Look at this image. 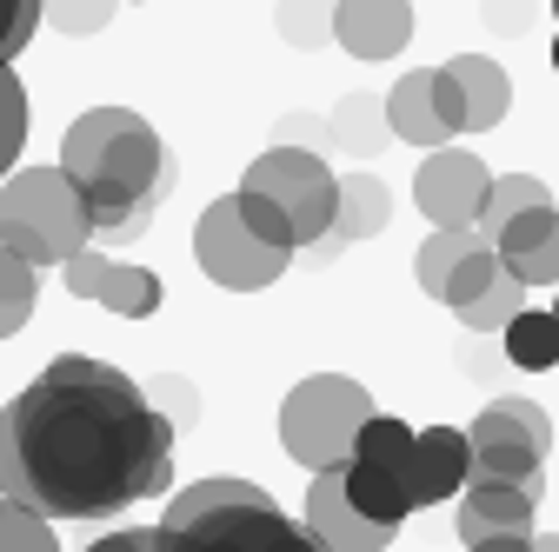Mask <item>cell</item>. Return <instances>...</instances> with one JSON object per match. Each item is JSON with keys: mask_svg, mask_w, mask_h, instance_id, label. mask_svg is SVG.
<instances>
[{"mask_svg": "<svg viewBox=\"0 0 559 552\" xmlns=\"http://www.w3.org/2000/svg\"><path fill=\"white\" fill-rule=\"evenodd\" d=\"M167 479V412L107 360L60 353L0 406V493L40 519H114L160 500Z\"/></svg>", "mask_w": 559, "mask_h": 552, "instance_id": "cell-1", "label": "cell"}, {"mask_svg": "<svg viewBox=\"0 0 559 552\" xmlns=\"http://www.w3.org/2000/svg\"><path fill=\"white\" fill-rule=\"evenodd\" d=\"M60 167L87 200V227L100 247H127L154 227L174 193V154L133 107H87L60 133Z\"/></svg>", "mask_w": 559, "mask_h": 552, "instance_id": "cell-2", "label": "cell"}, {"mask_svg": "<svg viewBox=\"0 0 559 552\" xmlns=\"http://www.w3.org/2000/svg\"><path fill=\"white\" fill-rule=\"evenodd\" d=\"M154 539L160 552H326L313 526L280 513V500L253 479H200L174 493Z\"/></svg>", "mask_w": 559, "mask_h": 552, "instance_id": "cell-3", "label": "cell"}, {"mask_svg": "<svg viewBox=\"0 0 559 552\" xmlns=\"http://www.w3.org/2000/svg\"><path fill=\"white\" fill-rule=\"evenodd\" d=\"M87 240V200L67 180V167H27L0 187V247H14L27 266H60Z\"/></svg>", "mask_w": 559, "mask_h": 552, "instance_id": "cell-4", "label": "cell"}, {"mask_svg": "<svg viewBox=\"0 0 559 552\" xmlns=\"http://www.w3.org/2000/svg\"><path fill=\"white\" fill-rule=\"evenodd\" d=\"M367 412H373V393L360 380L313 373V380H300L287 399H280V446H287V459H300L307 472L346 466L354 433L367 427Z\"/></svg>", "mask_w": 559, "mask_h": 552, "instance_id": "cell-5", "label": "cell"}, {"mask_svg": "<svg viewBox=\"0 0 559 552\" xmlns=\"http://www.w3.org/2000/svg\"><path fill=\"white\" fill-rule=\"evenodd\" d=\"M466 479H513V487L546 493V453H552V420L533 399H493L466 427Z\"/></svg>", "mask_w": 559, "mask_h": 552, "instance_id": "cell-6", "label": "cell"}, {"mask_svg": "<svg viewBox=\"0 0 559 552\" xmlns=\"http://www.w3.org/2000/svg\"><path fill=\"white\" fill-rule=\"evenodd\" d=\"M340 487H346V500H354L367 519L400 526L419 506L413 500V427L386 420V412L373 406L367 427L354 433V453H346V466H340Z\"/></svg>", "mask_w": 559, "mask_h": 552, "instance_id": "cell-7", "label": "cell"}, {"mask_svg": "<svg viewBox=\"0 0 559 552\" xmlns=\"http://www.w3.org/2000/svg\"><path fill=\"white\" fill-rule=\"evenodd\" d=\"M240 187L260 193L273 214L294 227V253L313 247V240L333 227V193H340V180H333V167H326L313 147H266V154L240 173Z\"/></svg>", "mask_w": 559, "mask_h": 552, "instance_id": "cell-8", "label": "cell"}, {"mask_svg": "<svg viewBox=\"0 0 559 552\" xmlns=\"http://www.w3.org/2000/svg\"><path fill=\"white\" fill-rule=\"evenodd\" d=\"M193 260H200V273H206L214 287H227V293H260V287H273L280 273L294 266V247H273L266 233H253L247 214H240V200L221 193V200L200 214V227H193Z\"/></svg>", "mask_w": 559, "mask_h": 552, "instance_id": "cell-9", "label": "cell"}, {"mask_svg": "<svg viewBox=\"0 0 559 552\" xmlns=\"http://www.w3.org/2000/svg\"><path fill=\"white\" fill-rule=\"evenodd\" d=\"M60 273H67V293H74V300H94V307H107L120 320H154L160 300H167V287H160L154 266H127V260H114L100 247L67 253Z\"/></svg>", "mask_w": 559, "mask_h": 552, "instance_id": "cell-10", "label": "cell"}, {"mask_svg": "<svg viewBox=\"0 0 559 552\" xmlns=\"http://www.w3.org/2000/svg\"><path fill=\"white\" fill-rule=\"evenodd\" d=\"M453 500H460V513H453L460 545H466V552H479V545H513V539H533V513H539V500H546V493L513 487V479H466Z\"/></svg>", "mask_w": 559, "mask_h": 552, "instance_id": "cell-11", "label": "cell"}, {"mask_svg": "<svg viewBox=\"0 0 559 552\" xmlns=\"http://www.w3.org/2000/svg\"><path fill=\"white\" fill-rule=\"evenodd\" d=\"M486 160L466 154V147H427L419 160V180H413V200L433 227H473L479 200H486Z\"/></svg>", "mask_w": 559, "mask_h": 552, "instance_id": "cell-12", "label": "cell"}, {"mask_svg": "<svg viewBox=\"0 0 559 552\" xmlns=\"http://www.w3.org/2000/svg\"><path fill=\"white\" fill-rule=\"evenodd\" d=\"M307 526H313V539H320L326 552H386L393 532H400V526H386V519H367L354 500H346L340 466L313 472V487H307Z\"/></svg>", "mask_w": 559, "mask_h": 552, "instance_id": "cell-13", "label": "cell"}, {"mask_svg": "<svg viewBox=\"0 0 559 552\" xmlns=\"http://www.w3.org/2000/svg\"><path fill=\"white\" fill-rule=\"evenodd\" d=\"M386 220H393V193H386V180H380V173H346V180H340V193H333V227H326L313 247H300V260L326 266L340 247L386 233Z\"/></svg>", "mask_w": 559, "mask_h": 552, "instance_id": "cell-14", "label": "cell"}, {"mask_svg": "<svg viewBox=\"0 0 559 552\" xmlns=\"http://www.w3.org/2000/svg\"><path fill=\"white\" fill-rule=\"evenodd\" d=\"M500 266L513 273L520 287H559V206H526V214H513L493 240Z\"/></svg>", "mask_w": 559, "mask_h": 552, "instance_id": "cell-15", "label": "cell"}, {"mask_svg": "<svg viewBox=\"0 0 559 552\" xmlns=\"http://www.w3.org/2000/svg\"><path fill=\"white\" fill-rule=\"evenodd\" d=\"M333 40L354 60H393L413 40L406 0H333Z\"/></svg>", "mask_w": 559, "mask_h": 552, "instance_id": "cell-16", "label": "cell"}, {"mask_svg": "<svg viewBox=\"0 0 559 552\" xmlns=\"http://www.w3.org/2000/svg\"><path fill=\"white\" fill-rule=\"evenodd\" d=\"M447 81H453V100H460V133H493L513 107V81L500 60L486 53H453L447 60Z\"/></svg>", "mask_w": 559, "mask_h": 552, "instance_id": "cell-17", "label": "cell"}, {"mask_svg": "<svg viewBox=\"0 0 559 552\" xmlns=\"http://www.w3.org/2000/svg\"><path fill=\"white\" fill-rule=\"evenodd\" d=\"M466 433L460 427H427L413 433V500L419 506H440L466 487Z\"/></svg>", "mask_w": 559, "mask_h": 552, "instance_id": "cell-18", "label": "cell"}, {"mask_svg": "<svg viewBox=\"0 0 559 552\" xmlns=\"http://www.w3.org/2000/svg\"><path fill=\"white\" fill-rule=\"evenodd\" d=\"M386 127L406 147H447L453 141V127L440 113V94H433V67H419V74L386 87Z\"/></svg>", "mask_w": 559, "mask_h": 552, "instance_id": "cell-19", "label": "cell"}, {"mask_svg": "<svg viewBox=\"0 0 559 552\" xmlns=\"http://www.w3.org/2000/svg\"><path fill=\"white\" fill-rule=\"evenodd\" d=\"M326 141L346 147L354 160H373L386 141H393V127H386V100L380 94H346L333 113H326Z\"/></svg>", "mask_w": 559, "mask_h": 552, "instance_id": "cell-20", "label": "cell"}, {"mask_svg": "<svg viewBox=\"0 0 559 552\" xmlns=\"http://www.w3.org/2000/svg\"><path fill=\"white\" fill-rule=\"evenodd\" d=\"M500 339H507V360H513L520 373L559 367V320H552V307H520V313L500 326Z\"/></svg>", "mask_w": 559, "mask_h": 552, "instance_id": "cell-21", "label": "cell"}, {"mask_svg": "<svg viewBox=\"0 0 559 552\" xmlns=\"http://www.w3.org/2000/svg\"><path fill=\"white\" fill-rule=\"evenodd\" d=\"M546 200H552V187L533 180V173H500V180H486V200H479V214H473V233L493 247L500 227H507L513 214H526V206H546Z\"/></svg>", "mask_w": 559, "mask_h": 552, "instance_id": "cell-22", "label": "cell"}, {"mask_svg": "<svg viewBox=\"0 0 559 552\" xmlns=\"http://www.w3.org/2000/svg\"><path fill=\"white\" fill-rule=\"evenodd\" d=\"M40 307V266H27L14 247H0V339H14Z\"/></svg>", "mask_w": 559, "mask_h": 552, "instance_id": "cell-23", "label": "cell"}, {"mask_svg": "<svg viewBox=\"0 0 559 552\" xmlns=\"http://www.w3.org/2000/svg\"><path fill=\"white\" fill-rule=\"evenodd\" d=\"M520 307H526V287H520L513 273L500 266L493 280H486V287H479L473 300H460L453 313H460V326H466V333H500V326H507V320H513Z\"/></svg>", "mask_w": 559, "mask_h": 552, "instance_id": "cell-24", "label": "cell"}, {"mask_svg": "<svg viewBox=\"0 0 559 552\" xmlns=\"http://www.w3.org/2000/svg\"><path fill=\"white\" fill-rule=\"evenodd\" d=\"M466 247H479V233H473V227H433L427 240H419V253H413V280L440 300L447 273L460 266V253H466Z\"/></svg>", "mask_w": 559, "mask_h": 552, "instance_id": "cell-25", "label": "cell"}, {"mask_svg": "<svg viewBox=\"0 0 559 552\" xmlns=\"http://www.w3.org/2000/svg\"><path fill=\"white\" fill-rule=\"evenodd\" d=\"M273 27H280V40H287V47L313 53V47L333 40V0H280V8H273Z\"/></svg>", "mask_w": 559, "mask_h": 552, "instance_id": "cell-26", "label": "cell"}, {"mask_svg": "<svg viewBox=\"0 0 559 552\" xmlns=\"http://www.w3.org/2000/svg\"><path fill=\"white\" fill-rule=\"evenodd\" d=\"M0 552H60V539H53V526L34 506L0 493Z\"/></svg>", "mask_w": 559, "mask_h": 552, "instance_id": "cell-27", "label": "cell"}, {"mask_svg": "<svg viewBox=\"0 0 559 552\" xmlns=\"http://www.w3.org/2000/svg\"><path fill=\"white\" fill-rule=\"evenodd\" d=\"M120 0H40V21L67 40H87V34H107Z\"/></svg>", "mask_w": 559, "mask_h": 552, "instance_id": "cell-28", "label": "cell"}, {"mask_svg": "<svg viewBox=\"0 0 559 552\" xmlns=\"http://www.w3.org/2000/svg\"><path fill=\"white\" fill-rule=\"evenodd\" d=\"M21 141H27V87L14 67H0V173L21 160Z\"/></svg>", "mask_w": 559, "mask_h": 552, "instance_id": "cell-29", "label": "cell"}, {"mask_svg": "<svg viewBox=\"0 0 559 552\" xmlns=\"http://www.w3.org/2000/svg\"><path fill=\"white\" fill-rule=\"evenodd\" d=\"M493 273H500V253H493V247H486V240H479V247H466V253H460V266L447 273V287H440V300H447V307L473 300V293H479L486 280H493Z\"/></svg>", "mask_w": 559, "mask_h": 552, "instance_id": "cell-30", "label": "cell"}, {"mask_svg": "<svg viewBox=\"0 0 559 552\" xmlns=\"http://www.w3.org/2000/svg\"><path fill=\"white\" fill-rule=\"evenodd\" d=\"M40 27V0H0V67H14Z\"/></svg>", "mask_w": 559, "mask_h": 552, "instance_id": "cell-31", "label": "cell"}, {"mask_svg": "<svg viewBox=\"0 0 559 552\" xmlns=\"http://www.w3.org/2000/svg\"><path fill=\"white\" fill-rule=\"evenodd\" d=\"M234 200H240V214H247V227H253V233H266L273 247H294V227H287V220H280V214H273V206H266L260 193H247V187H240Z\"/></svg>", "mask_w": 559, "mask_h": 552, "instance_id": "cell-32", "label": "cell"}, {"mask_svg": "<svg viewBox=\"0 0 559 552\" xmlns=\"http://www.w3.org/2000/svg\"><path fill=\"white\" fill-rule=\"evenodd\" d=\"M533 0H486V27H493V34H526L533 27Z\"/></svg>", "mask_w": 559, "mask_h": 552, "instance_id": "cell-33", "label": "cell"}, {"mask_svg": "<svg viewBox=\"0 0 559 552\" xmlns=\"http://www.w3.org/2000/svg\"><path fill=\"white\" fill-rule=\"evenodd\" d=\"M147 393H160V399H174V406H167V427H174V433L200 420V399H193V386H187V380H160V386H147Z\"/></svg>", "mask_w": 559, "mask_h": 552, "instance_id": "cell-34", "label": "cell"}, {"mask_svg": "<svg viewBox=\"0 0 559 552\" xmlns=\"http://www.w3.org/2000/svg\"><path fill=\"white\" fill-rule=\"evenodd\" d=\"M87 552H160V539H154V526H133V532H107V539H94Z\"/></svg>", "mask_w": 559, "mask_h": 552, "instance_id": "cell-35", "label": "cell"}, {"mask_svg": "<svg viewBox=\"0 0 559 552\" xmlns=\"http://www.w3.org/2000/svg\"><path fill=\"white\" fill-rule=\"evenodd\" d=\"M280 141H307V147H320L326 127H320V120H280ZM326 147H333V141H326Z\"/></svg>", "mask_w": 559, "mask_h": 552, "instance_id": "cell-36", "label": "cell"}, {"mask_svg": "<svg viewBox=\"0 0 559 552\" xmlns=\"http://www.w3.org/2000/svg\"><path fill=\"white\" fill-rule=\"evenodd\" d=\"M479 552H533V539H513V545H479Z\"/></svg>", "mask_w": 559, "mask_h": 552, "instance_id": "cell-37", "label": "cell"}, {"mask_svg": "<svg viewBox=\"0 0 559 552\" xmlns=\"http://www.w3.org/2000/svg\"><path fill=\"white\" fill-rule=\"evenodd\" d=\"M533 552H559V532H539V539H533Z\"/></svg>", "mask_w": 559, "mask_h": 552, "instance_id": "cell-38", "label": "cell"}, {"mask_svg": "<svg viewBox=\"0 0 559 552\" xmlns=\"http://www.w3.org/2000/svg\"><path fill=\"white\" fill-rule=\"evenodd\" d=\"M552 67H559V34H552Z\"/></svg>", "mask_w": 559, "mask_h": 552, "instance_id": "cell-39", "label": "cell"}, {"mask_svg": "<svg viewBox=\"0 0 559 552\" xmlns=\"http://www.w3.org/2000/svg\"><path fill=\"white\" fill-rule=\"evenodd\" d=\"M552 21H559V0H552Z\"/></svg>", "mask_w": 559, "mask_h": 552, "instance_id": "cell-40", "label": "cell"}, {"mask_svg": "<svg viewBox=\"0 0 559 552\" xmlns=\"http://www.w3.org/2000/svg\"><path fill=\"white\" fill-rule=\"evenodd\" d=\"M552 320H559V300H552Z\"/></svg>", "mask_w": 559, "mask_h": 552, "instance_id": "cell-41", "label": "cell"}]
</instances>
